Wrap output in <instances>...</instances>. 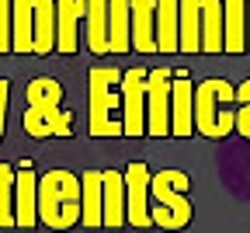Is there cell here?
Segmentation results:
<instances>
[{"mask_svg": "<svg viewBox=\"0 0 250 233\" xmlns=\"http://www.w3.org/2000/svg\"><path fill=\"white\" fill-rule=\"evenodd\" d=\"M198 7H202L198 46L205 52H223V0H198Z\"/></svg>", "mask_w": 250, "mask_h": 233, "instance_id": "cell-17", "label": "cell"}, {"mask_svg": "<svg viewBox=\"0 0 250 233\" xmlns=\"http://www.w3.org/2000/svg\"><path fill=\"white\" fill-rule=\"evenodd\" d=\"M153 39H156V52H174L177 49V0H156Z\"/></svg>", "mask_w": 250, "mask_h": 233, "instance_id": "cell-16", "label": "cell"}, {"mask_svg": "<svg viewBox=\"0 0 250 233\" xmlns=\"http://www.w3.org/2000/svg\"><path fill=\"white\" fill-rule=\"evenodd\" d=\"M11 49L31 52V0H11Z\"/></svg>", "mask_w": 250, "mask_h": 233, "instance_id": "cell-22", "label": "cell"}, {"mask_svg": "<svg viewBox=\"0 0 250 233\" xmlns=\"http://www.w3.org/2000/svg\"><path fill=\"white\" fill-rule=\"evenodd\" d=\"M125 223V178L118 171H101V226L118 230Z\"/></svg>", "mask_w": 250, "mask_h": 233, "instance_id": "cell-12", "label": "cell"}, {"mask_svg": "<svg viewBox=\"0 0 250 233\" xmlns=\"http://www.w3.org/2000/svg\"><path fill=\"white\" fill-rule=\"evenodd\" d=\"M129 46V0H108V52H125Z\"/></svg>", "mask_w": 250, "mask_h": 233, "instance_id": "cell-21", "label": "cell"}, {"mask_svg": "<svg viewBox=\"0 0 250 233\" xmlns=\"http://www.w3.org/2000/svg\"><path fill=\"white\" fill-rule=\"evenodd\" d=\"M247 49H250V0H247Z\"/></svg>", "mask_w": 250, "mask_h": 233, "instance_id": "cell-27", "label": "cell"}, {"mask_svg": "<svg viewBox=\"0 0 250 233\" xmlns=\"http://www.w3.org/2000/svg\"><path fill=\"white\" fill-rule=\"evenodd\" d=\"M11 49V0H0V52Z\"/></svg>", "mask_w": 250, "mask_h": 233, "instance_id": "cell-25", "label": "cell"}, {"mask_svg": "<svg viewBox=\"0 0 250 233\" xmlns=\"http://www.w3.org/2000/svg\"><path fill=\"white\" fill-rule=\"evenodd\" d=\"M83 24H87L90 49L94 52H108V0H87Z\"/></svg>", "mask_w": 250, "mask_h": 233, "instance_id": "cell-20", "label": "cell"}, {"mask_svg": "<svg viewBox=\"0 0 250 233\" xmlns=\"http://www.w3.org/2000/svg\"><path fill=\"white\" fill-rule=\"evenodd\" d=\"M170 70L146 73V132L167 136L170 132Z\"/></svg>", "mask_w": 250, "mask_h": 233, "instance_id": "cell-6", "label": "cell"}, {"mask_svg": "<svg viewBox=\"0 0 250 233\" xmlns=\"http://www.w3.org/2000/svg\"><path fill=\"white\" fill-rule=\"evenodd\" d=\"M236 101L243 105L240 112H236V132H240V136H247L250 140V80H243L240 87H236Z\"/></svg>", "mask_w": 250, "mask_h": 233, "instance_id": "cell-24", "label": "cell"}, {"mask_svg": "<svg viewBox=\"0 0 250 233\" xmlns=\"http://www.w3.org/2000/svg\"><path fill=\"white\" fill-rule=\"evenodd\" d=\"M188 174L184 171H160L149 178L153 191V223L160 230H181L191 223V202H188Z\"/></svg>", "mask_w": 250, "mask_h": 233, "instance_id": "cell-4", "label": "cell"}, {"mask_svg": "<svg viewBox=\"0 0 250 233\" xmlns=\"http://www.w3.org/2000/svg\"><path fill=\"white\" fill-rule=\"evenodd\" d=\"M80 223L101 226V174L98 171L80 174Z\"/></svg>", "mask_w": 250, "mask_h": 233, "instance_id": "cell-19", "label": "cell"}, {"mask_svg": "<svg viewBox=\"0 0 250 233\" xmlns=\"http://www.w3.org/2000/svg\"><path fill=\"white\" fill-rule=\"evenodd\" d=\"M39 219V178L31 163H21L14 171V226L28 230Z\"/></svg>", "mask_w": 250, "mask_h": 233, "instance_id": "cell-9", "label": "cell"}, {"mask_svg": "<svg viewBox=\"0 0 250 233\" xmlns=\"http://www.w3.org/2000/svg\"><path fill=\"white\" fill-rule=\"evenodd\" d=\"M87 0H56V49L77 52V28L83 24Z\"/></svg>", "mask_w": 250, "mask_h": 233, "instance_id": "cell-11", "label": "cell"}, {"mask_svg": "<svg viewBox=\"0 0 250 233\" xmlns=\"http://www.w3.org/2000/svg\"><path fill=\"white\" fill-rule=\"evenodd\" d=\"M198 28H202V7L198 0H177V49L198 52Z\"/></svg>", "mask_w": 250, "mask_h": 233, "instance_id": "cell-18", "label": "cell"}, {"mask_svg": "<svg viewBox=\"0 0 250 233\" xmlns=\"http://www.w3.org/2000/svg\"><path fill=\"white\" fill-rule=\"evenodd\" d=\"M118 84L122 73L111 66L90 70V136H122V122L115 118V112L122 108Z\"/></svg>", "mask_w": 250, "mask_h": 233, "instance_id": "cell-5", "label": "cell"}, {"mask_svg": "<svg viewBox=\"0 0 250 233\" xmlns=\"http://www.w3.org/2000/svg\"><path fill=\"white\" fill-rule=\"evenodd\" d=\"M122 91V132L125 136H143L146 132V70H129L118 84Z\"/></svg>", "mask_w": 250, "mask_h": 233, "instance_id": "cell-7", "label": "cell"}, {"mask_svg": "<svg viewBox=\"0 0 250 233\" xmlns=\"http://www.w3.org/2000/svg\"><path fill=\"white\" fill-rule=\"evenodd\" d=\"M7 80H0V136H4V122H7Z\"/></svg>", "mask_w": 250, "mask_h": 233, "instance_id": "cell-26", "label": "cell"}, {"mask_svg": "<svg viewBox=\"0 0 250 233\" xmlns=\"http://www.w3.org/2000/svg\"><path fill=\"white\" fill-rule=\"evenodd\" d=\"M28 108H24V132L28 136H70L73 115L62 112V87L52 77H35L28 84Z\"/></svg>", "mask_w": 250, "mask_h": 233, "instance_id": "cell-1", "label": "cell"}, {"mask_svg": "<svg viewBox=\"0 0 250 233\" xmlns=\"http://www.w3.org/2000/svg\"><path fill=\"white\" fill-rule=\"evenodd\" d=\"M153 11H156V0H129V42L136 52H156Z\"/></svg>", "mask_w": 250, "mask_h": 233, "instance_id": "cell-14", "label": "cell"}, {"mask_svg": "<svg viewBox=\"0 0 250 233\" xmlns=\"http://www.w3.org/2000/svg\"><path fill=\"white\" fill-rule=\"evenodd\" d=\"M191 94L195 84L188 80V73H174L170 77V132L174 136H191Z\"/></svg>", "mask_w": 250, "mask_h": 233, "instance_id": "cell-10", "label": "cell"}, {"mask_svg": "<svg viewBox=\"0 0 250 233\" xmlns=\"http://www.w3.org/2000/svg\"><path fill=\"white\" fill-rule=\"evenodd\" d=\"M39 216L49 230H70L80 223V178L70 171H49L39 181Z\"/></svg>", "mask_w": 250, "mask_h": 233, "instance_id": "cell-3", "label": "cell"}, {"mask_svg": "<svg viewBox=\"0 0 250 233\" xmlns=\"http://www.w3.org/2000/svg\"><path fill=\"white\" fill-rule=\"evenodd\" d=\"M14 226V167L0 160V230Z\"/></svg>", "mask_w": 250, "mask_h": 233, "instance_id": "cell-23", "label": "cell"}, {"mask_svg": "<svg viewBox=\"0 0 250 233\" xmlns=\"http://www.w3.org/2000/svg\"><path fill=\"white\" fill-rule=\"evenodd\" d=\"M56 49V0H31V52Z\"/></svg>", "mask_w": 250, "mask_h": 233, "instance_id": "cell-13", "label": "cell"}, {"mask_svg": "<svg viewBox=\"0 0 250 233\" xmlns=\"http://www.w3.org/2000/svg\"><path fill=\"white\" fill-rule=\"evenodd\" d=\"M149 167L146 163H129V171H125V219L132 226H153V216H149Z\"/></svg>", "mask_w": 250, "mask_h": 233, "instance_id": "cell-8", "label": "cell"}, {"mask_svg": "<svg viewBox=\"0 0 250 233\" xmlns=\"http://www.w3.org/2000/svg\"><path fill=\"white\" fill-rule=\"evenodd\" d=\"M247 49V0H223V52Z\"/></svg>", "mask_w": 250, "mask_h": 233, "instance_id": "cell-15", "label": "cell"}, {"mask_svg": "<svg viewBox=\"0 0 250 233\" xmlns=\"http://www.w3.org/2000/svg\"><path fill=\"white\" fill-rule=\"evenodd\" d=\"M233 101H236V91L223 77L202 80L191 94V125H195V132H202L208 140H223L226 132H233L236 112L219 108V105H233Z\"/></svg>", "mask_w": 250, "mask_h": 233, "instance_id": "cell-2", "label": "cell"}]
</instances>
